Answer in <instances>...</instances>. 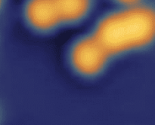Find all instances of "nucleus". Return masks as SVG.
I'll use <instances>...</instances> for the list:
<instances>
[{
	"label": "nucleus",
	"instance_id": "nucleus-1",
	"mask_svg": "<svg viewBox=\"0 0 155 125\" xmlns=\"http://www.w3.org/2000/svg\"><path fill=\"white\" fill-rule=\"evenodd\" d=\"M89 29L116 60L145 52L155 45V5L146 1L114 6Z\"/></svg>",
	"mask_w": 155,
	"mask_h": 125
},
{
	"label": "nucleus",
	"instance_id": "nucleus-4",
	"mask_svg": "<svg viewBox=\"0 0 155 125\" xmlns=\"http://www.w3.org/2000/svg\"><path fill=\"white\" fill-rule=\"evenodd\" d=\"M64 29L82 25L95 11L97 0H55Z\"/></svg>",
	"mask_w": 155,
	"mask_h": 125
},
{
	"label": "nucleus",
	"instance_id": "nucleus-6",
	"mask_svg": "<svg viewBox=\"0 0 155 125\" xmlns=\"http://www.w3.org/2000/svg\"><path fill=\"white\" fill-rule=\"evenodd\" d=\"M8 0H0V18L2 17L7 8Z\"/></svg>",
	"mask_w": 155,
	"mask_h": 125
},
{
	"label": "nucleus",
	"instance_id": "nucleus-7",
	"mask_svg": "<svg viewBox=\"0 0 155 125\" xmlns=\"http://www.w3.org/2000/svg\"><path fill=\"white\" fill-rule=\"evenodd\" d=\"M2 108L1 105H0V122L2 121Z\"/></svg>",
	"mask_w": 155,
	"mask_h": 125
},
{
	"label": "nucleus",
	"instance_id": "nucleus-3",
	"mask_svg": "<svg viewBox=\"0 0 155 125\" xmlns=\"http://www.w3.org/2000/svg\"><path fill=\"white\" fill-rule=\"evenodd\" d=\"M20 15L26 30L38 37H50L65 30L55 0H24Z\"/></svg>",
	"mask_w": 155,
	"mask_h": 125
},
{
	"label": "nucleus",
	"instance_id": "nucleus-2",
	"mask_svg": "<svg viewBox=\"0 0 155 125\" xmlns=\"http://www.w3.org/2000/svg\"><path fill=\"white\" fill-rule=\"evenodd\" d=\"M66 66L75 78L84 81L100 79L116 61L90 29L73 38L64 51Z\"/></svg>",
	"mask_w": 155,
	"mask_h": 125
},
{
	"label": "nucleus",
	"instance_id": "nucleus-5",
	"mask_svg": "<svg viewBox=\"0 0 155 125\" xmlns=\"http://www.w3.org/2000/svg\"><path fill=\"white\" fill-rule=\"evenodd\" d=\"M110 1L113 2L114 6H124L139 4V3L145 2L148 0H110Z\"/></svg>",
	"mask_w": 155,
	"mask_h": 125
}]
</instances>
